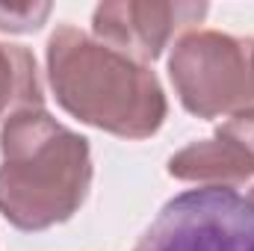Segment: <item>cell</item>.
I'll use <instances>...</instances> for the list:
<instances>
[{"label":"cell","mask_w":254,"mask_h":251,"mask_svg":"<svg viewBox=\"0 0 254 251\" xmlns=\"http://www.w3.org/2000/svg\"><path fill=\"white\" fill-rule=\"evenodd\" d=\"M0 216L18 231L68 222L92 187L89 139L45 107L12 113L0 127Z\"/></svg>","instance_id":"1"},{"label":"cell","mask_w":254,"mask_h":251,"mask_svg":"<svg viewBox=\"0 0 254 251\" xmlns=\"http://www.w3.org/2000/svg\"><path fill=\"white\" fill-rule=\"evenodd\" d=\"M48 80L68 116L122 139L154 136L169 113L157 74L77 27L48 39Z\"/></svg>","instance_id":"2"},{"label":"cell","mask_w":254,"mask_h":251,"mask_svg":"<svg viewBox=\"0 0 254 251\" xmlns=\"http://www.w3.org/2000/svg\"><path fill=\"white\" fill-rule=\"evenodd\" d=\"M169 77L184 110L198 119L254 110V39L192 30L169 57Z\"/></svg>","instance_id":"3"},{"label":"cell","mask_w":254,"mask_h":251,"mask_svg":"<svg viewBox=\"0 0 254 251\" xmlns=\"http://www.w3.org/2000/svg\"><path fill=\"white\" fill-rule=\"evenodd\" d=\"M133 251H254V195L187 189L163 204Z\"/></svg>","instance_id":"4"},{"label":"cell","mask_w":254,"mask_h":251,"mask_svg":"<svg viewBox=\"0 0 254 251\" xmlns=\"http://www.w3.org/2000/svg\"><path fill=\"white\" fill-rule=\"evenodd\" d=\"M207 15V3L187 0H110L92 15L98 42L130 57L133 63H154L166 45Z\"/></svg>","instance_id":"5"},{"label":"cell","mask_w":254,"mask_h":251,"mask_svg":"<svg viewBox=\"0 0 254 251\" xmlns=\"http://www.w3.org/2000/svg\"><path fill=\"white\" fill-rule=\"evenodd\" d=\"M169 175L198 187H240L254 178V110L237 113L210 139L169 157Z\"/></svg>","instance_id":"6"},{"label":"cell","mask_w":254,"mask_h":251,"mask_svg":"<svg viewBox=\"0 0 254 251\" xmlns=\"http://www.w3.org/2000/svg\"><path fill=\"white\" fill-rule=\"evenodd\" d=\"M30 107H45L36 57L21 45L0 42V122Z\"/></svg>","instance_id":"7"},{"label":"cell","mask_w":254,"mask_h":251,"mask_svg":"<svg viewBox=\"0 0 254 251\" xmlns=\"http://www.w3.org/2000/svg\"><path fill=\"white\" fill-rule=\"evenodd\" d=\"M51 3H18V6H3L0 3V30L3 33H36L48 15Z\"/></svg>","instance_id":"8"},{"label":"cell","mask_w":254,"mask_h":251,"mask_svg":"<svg viewBox=\"0 0 254 251\" xmlns=\"http://www.w3.org/2000/svg\"><path fill=\"white\" fill-rule=\"evenodd\" d=\"M252 195H254V189H252Z\"/></svg>","instance_id":"9"}]
</instances>
